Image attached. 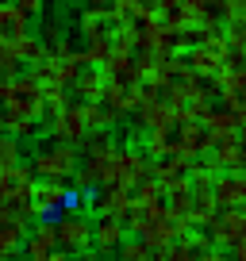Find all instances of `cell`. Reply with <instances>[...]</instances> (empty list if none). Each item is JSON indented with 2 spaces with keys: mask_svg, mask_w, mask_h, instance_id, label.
Instances as JSON below:
<instances>
[{
  "mask_svg": "<svg viewBox=\"0 0 246 261\" xmlns=\"http://www.w3.org/2000/svg\"><path fill=\"white\" fill-rule=\"evenodd\" d=\"M150 177H154L150 158L142 154L139 146H119L112 158H108V165H104L100 188H127V192H135V188H139L142 180H150Z\"/></svg>",
  "mask_w": 246,
  "mask_h": 261,
  "instance_id": "obj_1",
  "label": "cell"
},
{
  "mask_svg": "<svg viewBox=\"0 0 246 261\" xmlns=\"http://www.w3.org/2000/svg\"><path fill=\"white\" fill-rule=\"evenodd\" d=\"M35 169L27 162L12 165V169H0V204L8 207L12 219L31 223V192H35Z\"/></svg>",
  "mask_w": 246,
  "mask_h": 261,
  "instance_id": "obj_2",
  "label": "cell"
},
{
  "mask_svg": "<svg viewBox=\"0 0 246 261\" xmlns=\"http://www.w3.org/2000/svg\"><path fill=\"white\" fill-rule=\"evenodd\" d=\"M35 169V177L39 180H73L77 165H81V150L77 146H66V142H50V146L35 150V158L27 162Z\"/></svg>",
  "mask_w": 246,
  "mask_h": 261,
  "instance_id": "obj_3",
  "label": "cell"
},
{
  "mask_svg": "<svg viewBox=\"0 0 246 261\" xmlns=\"http://www.w3.org/2000/svg\"><path fill=\"white\" fill-rule=\"evenodd\" d=\"M0 108H4L8 115H23V119H31V123L46 119V100H42V89L31 81L27 69L8 81V92H4V104H0Z\"/></svg>",
  "mask_w": 246,
  "mask_h": 261,
  "instance_id": "obj_4",
  "label": "cell"
},
{
  "mask_svg": "<svg viewBox=\"0 0 246 261\" xmlns=\"http://www.w3.org/2000/svg\"><path fill=\"white\" fill-rule=\"evenodd\" d=\"M58 227V250L66 253H81V257H89L92 253V223L85 212H62L54 219Z\"/></svg>",
  "mask_w": 246,
  "mask_h": 261,
  "instance_id": "obj_5",
  "label": "cell"
},
{
  "mask_svg": "<svg viewBox=\"0 0 246 261\" xmlns=\"http://www.w3.org/2000/svg\"><path fill=\"white\" fill-rule=\"evenodd\" d=\"M50 127V142H66V146H81L85 139H89V119H85V104H77V100H69L66 112H58L46 119Z\"/></svg>",
  "mask_w": 246,
  "mask_h": 261,
  "instance_id": "obj_6",
  "label": "cell"
},
{
  "mask_svg": "<svg viewBox=\"0 0 246 261\" xmlns=\"http://www.w3.org/2000/svg\"><path fill=\"white\" fill-rule=\"evenodd\" d=\"M208 234H212L215 246H231L235 250L238 242H246V204L242 207H223V212L212 215V223H208Z\"/></svg>",
  "mask_w": 246,
  "mask_h": 261,
  "instance_id": "obj_7",
  "label": "cell"
},
{
  "mask_svg": "<svg viewBox=\"0 0 246 261\" xmlns=\"http://www.w3.org/2000/svg\"><path fill=\"white\" fill-rule=\"evenodd\" d=\"M66 192L69 188L62 180H35V192H31V219H54L62 215V204H66Z\"/></svg>",
  "mask_w": 246,
  "mask_h": 261,
  "instance_id": "obj_8",
  "label": "cell"
},
{
  "mask_svg": "<svg viewBox=\"0 0 246 261\" xmlns=\"http://www.w3.org/2000/svg\"><path fill=\"white\" fill-rule=\"evenodd\" d=\"M27 35H31V16L19 12L12 0H0V50L16 46V42L27 39Z\"/></svg>",
  "mask_w": 246,
  "mask_h": 261,
  "instance_id": "obj_9",
  "label": "cell"
},
{
  "mask_svg": "<svg viewBox=\"0 0 246 261\" xmlns=\"http://www.w3.org/2000/svg\"><path fill=\"white\" fill-rule=\"evenodd\" d=\"M100 104L108 108V112H115L123 119V115H135V108L142 104V85H131V81H108L104 89V100Z\"/></svg>",
  "mask_w": 246,
  "mask_h": 261,
  "instance_id": "obj_10",
  "label": "cell"
},
{
  "mask_svg": "<svg viewBox=\"0 0 246 261\" xmlns=\"http://www.w3.org/2000/svg\"><path fill=\"white\" fill-rule=\"evenodd\" d=\"M212 196L215 207H242L246 204V173H215L212 180Z\"/></svg>",
  "mask_w": 246,
  "mask_h": 261,
  "instance_id": "obj_11",
  "label": "cell"
},
{
  "mask_svg": "<svg viewBox=\"0 0 246 261\" xmlns=\"http://www.w3.org/2000/svg\"><path fill=\"white\" fill-rule=\"evenodd\" d=\"M204 162L212 165L215 173H246V146L238 139L215 142L212 154H204Z\"/></svg>",
  "mask_w": 246,
  "mask_h": 261,
  "instance_id": "obj_12",
  "label": "cell"
},
{
  "mask_svg": "<svg viewBox=\"0 0 246 261\" xmlns=\"http://www.w3.org/2000/svg\"><path fill=\"white\" fill-rule=\"evenodd\" d=\"M127 242V227H123V219H112V215H104V219L92 223V250L96 253H119V246Z\"/></svg>",
  "mask_w": 246,
  "mask_h": 261,
  "instance_id": "obj_13",
  "label": "cell"
},
{
  "mask_svg": "<svg viewBox=\"0 0 246 261\" xmlns=\"http://www.w3.org/2000/svg\"><path fill=\"white\" fill-rule=\"evenodd\" d=\"M54 250H58V227H54V219H39L35 227H27V246H23V253H27L31 261L50 257Z\"/></svg>",
  "mask_w": 246,
  "mask_h": 261,
  "instance_id": "obj_14",
  "label": "cell"
},
{
  "mask_svg": "<svg viewBox=\"0 0 246 261\" xmlns=\"http://www.w3.org/2000/svg\"><path fill=\"white\" fill-rule=\"evenodd\" d=\"M135 123H139L146 135H154V130L173 127V112L165 108V100H162V96H142V104L135 108Z\"/></svg>",
  "mask_w": 246,
  "mask_h": 261,
  "instance_id": "obj_15",
  "label": "cell"
},
{
  "mask_svg": "<svg viewBox=\"0 0 246 261\" xmlns=\"http://www.w3.org/2000/svg\"><path fill=\"white\" fill-rule=\"evenodd\" d=\"M104 89H108V77H104V69H96V65L81 69V77L69 85V92L77 96V104H100V100H104Z\"/></svg>",
  "mask_w": 246,
  "mask_h": 261,
  "instance_id": "obj_16",
  "label": "cell"
},
{
  "mask_svg": "<svg viewBox=\"0 0 246 261\" xmlns=\"http://www.w3.org/2000/svg\"><path fill=\"white\" fill-rule=\"evenodd\" d=\"M200 123H204L208 139H212V146H215V142L238 139V123H242V119H238V115H231V112H223V108H219V112L212 108V112H208V115H204Z\"/></svg>",
  "mask_w": 246,
  "mask_h": 261,
  "instance_id": "obj_17",
  "label": "cell"
},
{
  "mask_svg": "<svg viewBox=\"0 0 246 261\" xmlns=\"http://www.w3.org/2000/svg\"><path fill=\"white\" fill-rule=\"evenodd\" d=\"M27 246V223L19 219H4L0 223V261H12L19 257Z\"/></svg>",
  "mask_w": 246,
  "mask_h": 261,
  "instance_id": "obj_18",
  "label": "cell"
},
{
  "mask_svg": "<svg viewBox=\"0 0 246 261\" xmlns=\"http://www.w3.org/2000/svg\"><path fill=\"white\" fill-rule=\"evenodd\" d=\"M108 27H112V16H108V8H81V12H77V31L85 35V42L104 39Z\"/></svg>",
  "mask_w": 246,
  "mask_h": 261,
  "instance_id": "obj_19",
  "label": "cell"
},
{
  "mask_svg": "<svg viewBox=\"0 0 246 261\" xmlns=\"http://www.w3.org/2000/svg\"><path fill=\"white\" fill-rule=\"evenodd\" d=\"M150 169H154L158 185H173V180H185V177H189L192 162H185V158H158V162H150Z\"/></svg>",
  "mask_w": 246,
  "mask_h": 261,
  "instance_id": "obj_20",
  "label": "cell"
},
{
  "mask_svg": "<svg viewBox=\"0 0 246 261\" xmlns=\"http://www.w3.org/2000/svg\"><path fill=\"white\" fill-rule=\"evenodd\" d=\"M77 54H81V65H85V69H89V65L104 69V62L112 58V42H108V35H104V39H92L89 46H85V50H77Z\"/></svg>",
  "mask_w": 246,
  "mask_h": 261,
  "instance_id": "obj_21",
  "label": "cell"
},
{
  "mask_svg": "<svg viewBox=\"0 0 246 261\" xmlns=\"http://www.w3.org/2000/svg\"><path fill=\"white\" fill-rule=\"evenodd\" d=\"M8 50L16 54V62H19V65H35L39 58H46V50H42L39 35H27V39H19L16 46H8Z\"/></svg>",
  "mask_w": 246,
  "mask_h": 261,
  "instance_id": "obj_22",
  "label": "cell"
},
{
  "mask_svg": "<svg viewBox=\"0 0 246 261\" xmlns=\"http://www.w3.org/2000/svg\"><path fill=\"white\" fill-rule=\"evenodd\" d=\"M85 119H89V135H96V130H112L119 123V115L108 112L104 104H85Z\"/></svg>",
  "mask_w": 246,
  "mask_h": 261,
  "instance_id": "obj_23",
  "label": "cell"
},
{
  "mask_svg": "<svg viewBox=\"0 0 246 261\" xmlns=\"http://www.w3.org/2000/svg\"><path fill=\"white\" fill-rule=\"evenodd\" d=\"M19 162H23V142L0 130V169H12V165H19Z\"/></svg>",
  "mask_w": 246,
  "mask_h": 261,
  "instance_id": "obj_24",
  "label": "cell"
},
{
  "mask_svg": "<svg viewBox=\"0 0 246 261\" xmlns=\"http://www.w3.org/2000/svg\"><path fill=\"white\" fill-rule=\"evenodd\" d=\"M0 112H4V108H0ZM35 130H39V123H31V119H23V115H8L4 112V135H12V139H31Z\"/></svg>",
  "mask_w": 246,
  "mask_h": 261,
  "instance_id": "obj_25",
  "label": "cell"
},
{
  "mask_svg": "<svg viewBox=\"0 0 246 261\" xmlns=\"http://www.w3.org/2000/svg\"><path fill=\"white\" fill-rule=\"evenodd\" d=\"M181 242H185V250H192L200 257V253H208V250H215V242H212V234H208L204 227H189L185 234H181Z\"/></svg>",
  "mask_w": 246,
  "mask_h": 261,
  "instance_id": "obj_26",
  "label": "cell"
},
{
  "mask_svg": "<svg viewBox=\"0 0 246 261\" xmlns=\"http://www.w3.org/2000/svg\"><path fill=\"white\" fill-rule=\"evenodd\" d=\"M115 261H154V253L146 250V246L135 238V242H123L119 253H115Z\"/></svg>",
  "mask_w": 246,
  "mask_h": 261,
  "instance_id": "obj_27",
  "label": "cell"
},
{
  "mask_svg": "<svg viewBox=\"0 0 246 261\" xmlns=\"http://www.w3.org/2000/svg\"><path fill=\"white\" fill-rule=\"evenodd\" d=\"M158 261H196V253L185 250V242H173L165 253H158Z\"/></svg>",
  "mask_w": 246,
  "mask_h": 261,
  "instance_id": "obj_28",
  "label": "cell"
},
{
  "mask_svg": "<svg viewBox=\"0 0 246 261\" xmlns=\"http://www.w3.org/2000/svg\"><path fill=\"white\" fill-rule=\"evenodd\" d=\"M12 4H16L19 12H27L31 19H39L42 12H46V0H12Z\"/></svg>",
  "mask_w": 246,
  "mask_h": 261,
  "instance_id": "obj_29",
  "label": "cell"
},
{
  "mask_svg": "<svg viewBox=\"0 0 246 261\" xmlns=\"http://www.w3.org/2000/svg\"><path fill=\"white\" fill-rule=\"evenodd\" d=\"M81 204H85V192L69 188V192H66V204H62V212H81Z\"/></svg>",
  "mask_w": 246,
  "mask_h": 261,
  "instance_id": "obj_30",
  "label": "cell"
},
{
  "mask_svg": "<svg viewBox=\"0 0 246 261\" xmlns=\"http://www.w3.org/2000/svg\"><path fill=\"white\" fill-rule=\"evenodd\" d=\"M196 261H231V257H227L223 250H208V253H200Z\"/></svg>",
  "mask_w": 246,
  "mask_h": 261,
  "instance_id": "obj_31",
  "label": "cell"
},
{
  "mask_svg": "<svg viewBox=\"0 0 246 261\" xmlns=\"http://www.w3.org/2000/svg\"><path fill=\"white\" fill-rule=\"evenodd\" d=\"M231 261H246V242H238V246H235V257H231Z\"/></svg>",
  "mask_w": 246,
  "mask_h": 261,
  "instance_id": "obj_32",
  "label": "cell"
},
{
  "mask_svg": "<svg viewBox=\"0 0 246 261\" xmlns=\"http://www.w3.org/2000/svg\"><path fill=\"white\" fill-rule=\"evenodd\" d=\"M42 261H69V257H66V253H62V250H54V253H50V257H42Z\"/></svg>",
  "mask_w": 246,
  "mask_h": 261,
  "instance_id": "obj_33",
  "label": "cell"
},
{
  "mask_svg": "<svg viewBox=\"0 0 246 261\" xmlns=\"http://www.w3.org/2000/svg\"><path fill=\"white\" fill-rule=\"evenodd\" d=\"M112 0H89V8H108Z\"/></svg>",
  "mask_w": 246,
  "mask_h": 261,
  "instance_id": "obj_34",
  "label": "cell"
},
{
  "mask_svg": "<svg viewBox=\"0 0 246 261\" xmlns=\"http://www.w3.org/2000/svg\"><path fill=\"white\" fill-rule=\"evenodd\" d=\"M96 261H115V257H96Z\"/></svg>",
  "mask_w": 246,
  "mask_h": 261,
  "instance_id": "obj_35",
  "label": "cell"
}]
</instances>
